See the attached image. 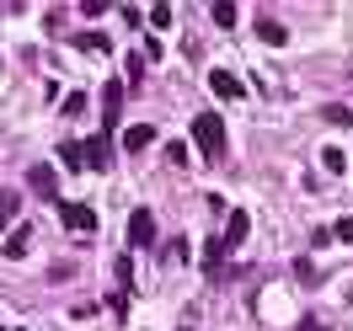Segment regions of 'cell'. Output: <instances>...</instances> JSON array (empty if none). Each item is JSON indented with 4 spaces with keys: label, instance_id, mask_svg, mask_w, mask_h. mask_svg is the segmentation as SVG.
I'll use <instances>...</instances> for the list:
<instances>
[{
    "label": "cell",
    "instance_id": "9a60e30c",
    "mask_svg": "<svg viewBox=\"0 0 353 331\" xmlns=\"http://www.w3.org/2000/svg\"><path fill=\"white\" fill-rule=\"evenodd\" d=\"M145 22H150L155 32H166V27L176 22V11H172V6H150V17H145Z\"/></svg>",
    "mask_w": 353,
    "mask_h": 331
},
{
    "label": "cell",
    "instance_id": "7402d4cb",
    "mask_svg": "<svg viewBox=\"0 0 353 331\" xmlns=\"http://www.w3.org/2000/svg\"><path fill=\"white\" fill-rule=\"evenodd\" d=\"M65 112H70V118H81V112H86V96H81V91H70V96H65Z\"/></svg>",
    "mask_w": 353,
    "mask_h": 331
},
{
    "label": "cell",
    "instance_id": "6da1fadb",
    "mask_svg": "<svg viewBox=\"0 0 353 331\" xmlns=\"http://www.w3.org/2000/svg\"><path fill=\"white\" fill-rule=\"evenodd\" d=\"M193 145L203 150V160H225V118L220 112H199L193 118Z\"/></svg>",
    "mask_w": 353,
    "mask_h": 331
},
{
    "label": "cell",
    "instance_id": "52a82bcc",
    "mask_svg": "<svg viewBox=\"0 0 353 331\" xmlns=\"http://www.w3.org/2000/svg\"><path fill=\"white\" fill-rule=\"evenodd\" d=\"M225 257H230V246H225V235H214V241L203 246V273H209V278H220V273H225Z\"/></svg>",
    "mask_w": 353,
    "mask_h": 331
},
{
    "label": "cell",
    "instance_id": "8fae6325",
    "mask_svg": "<svg viewBox=\"0 0 353 331\" xmlns=\"http://www.w3.org/2000/svg\"><path fill=\"white\" fill-rule=\"evenodd\" d=\"M17 209H22V198H17L11 187H0V235H11V220H17Z\"/></svg>",
    "mask_w": 353,
    "mask_h": 331
},
{
    "label": "cell",
    "instance_id": "30bf717a",
    "mask_svg": "<svg viewBox=\"0 0 353 331\" xmlns=\"http://www.w3.org/2000/svg\"><path fill=\"white\" fill-rule=\"evenodd\" d=\"M246 230H252V220H246L241 209H236V214H230V220H225V246H230V251H236V246L246 241Z\"/></svg>",
    "mask_w": 353,
    "mask_h": 331
},
{
    "label": "cell",
    "instance_id": "277c9868",
    "mask_svg": "<svg viewBox=\"0 0 353 331\" xmlns=\"http://www.w3.org/2000/svg\"><path fill=\"white\" fill-rule=\"evenodd\" d=\"M118 107H123V86L112 81V86H102V129H118Z\"/></svg>",
    "mask_w": 353,
    "mask_h": 331
},
{
    "label": "cell",
    "instance_id": "3957f363",
    "mask_svg": "<svg viewBox=\"0 0 353 331\" xmlns=\"http://www.w3.org/2000/svg\"><path fill=\"white\" fill-rule=\"evenodd\" d=\"M27 187H32L38 198H59V177H54V166H32V171H27Z\"/></svg>",
    "mask_w": 353,
    "mask_h": 331
},
{
    "label": "cell",
    "instance_id": "44dd1931",
    "mask_svg": "<svg viewBox=\"0 0 353 331\" xmlns=\"http://www.w3.org/2000/svg\"><path fill=\"white\" fill-rule=\"evenodd\" d=\"M129 288H134V262L123 257V262H118V294H129Z\"/></svg>",
    "mask_w": 353,
    "mask_h": 331
},
{
    "label": "cell",
    "instance_id": "7c38bea8",
    "mask_svg": "<svg viewBox=\"0 0 353 331\" xmlns=\"http://www.w3.org/2000/svg\"><path fill=\"white\" fill-rule=\"evenodd\" d=\"M27 246H32V230H27V224H17V230L6 235V257H27Z\"/></svg>",
    "mask_w": 353,
    "mask_h": 331
},
{
    "label": "cell",
    "instance_id": "5b68a950",
    "mask_svg": "<svg viewBox=\"0 0 353 331\" xmlns=\"http://www.w3.org/2000/svg\"><path fill=\"white\" fill-rule=\"evenodd\" d=\"M209 91H214V96H225V102H236V96H246V91H241V81H236L230 70H209Z\"/></svg>",
    "mask_w": 353,
    "mask_h": 331
},
{
    "label": "cell",
    "instance_id": "603a6c76",
    "mask_svg": "<svg viewBox=\"0 0 353 331\" xmlns=\"http://www.w3.org/2000/svg\"><path fill=\"white\" fill-rule=\"evenodd\" d=\"M332 241H348L353 246V220H337V224H332Z\"/></svg>",
    "mask_w": 353,
    "mask_h": 331
},
{
    "label": "cell",
    "instance_id": "e0dca14e",
    "mask_svg": "<svg viewBox=\"0 0 353 331\" xmlns=\"http://www.w3.org/2000/svg\"><path fill=\"white\" fill-rule=\"evenodd\" d=\"M75 48H86V54H108V38H102V32H81Z\"/></svg>",
    "mask_w": 353,
    "mask_h": 331
},
{
    "label": "cell",
    "instance_id": "9c48e42d",
    "mask_svg": "<svg viewBox=\"0 0 353 331\" xmlns=\"http://www.w3.org/2000/svg\"><path fill=\"white\" fill-rule=\"evenodd\" d=\"M86 166H97V171H108V166H112V139H108V134H97V139L86 145Z\"/></svg>",
    "mask_w": 353,
    "mask_h": 331
},
{
    "label": "cell",
    "instance_id": "d6986e66",
    "mask_svg": "<svg viewBox=\"0 0 353 331\" xmlns=\"http://www.w3.org/2000/svg\"><path fill=\"white\" fill-rule=\"evenodd\" d=\"M214 22H220V27H236V22H241V11H236L230 0H220V6H214Z\"/></svg>",
    "mask_w": 353,
    "mask_h": 331
},
{
    "label": "cell",
    "instance_id": "ac0fdd59",
    "mask_svg": "<svg viewBox=\"0 0 353 331\" xmlns=\"http://www.w3.org/2000/svg\"><path fill=\"white\" fill-rule=\"evenodd\" d=\"M257 32H263V43H284V38H289V32H284V22H268V17L257 22Z\"/></svg>",
    "mask_w": 353,
    "mask_h": 331
},
{
    "label": "cell",
    "instance_id": "ffe728a7",
    "mask_svg": "<svg viewBox=\"0 0 353 331\" xmlns=\"http://www.w3.org/2000/svg\"><path fill=\"white\" fill-rule=\"evenodd\" d=\"M161 257L166 262H188V241H161Z\"/></svg>",
    "mask_w": 353,
    "mask_h": 331
},
{
    "label": "cell",
    "instance_id": "2e32d148",
    "mask_svg": "<svg viewBox=\"0 0 353 331\" xmlns=\"http://www.w3.org/2000/svg\"><path fill=\"white\" fill-rule=\"evenodd\" d=\"M321 166H327V171H348V155L337 150V145H327V150H321Z\"/></svg>",
    "mask_w": 353,
    "mask_h": 331
},
{
    "label": "cell",
    "instance_id": "5bb4252c",
    "mask_svg": "<svg viewBox=\"0 0 353 331\" xmlns=\"http://www.w3.org/2000/svg\"><path fill=\"white\" fill-rule=\"evenodd\" d=\"M59 160H65L70 171H81V166H86V150H81L75 139H65V145H59Z\"/></svg>",
    "mask_w": 353,
    "mask_h": 331
},
{
    "label": "cell",
    "instance_id": "cb8c5ba5",
    "mask_svg": "<svg viewBox=\"0 0 353 331\" xmlns=\"http://www.w3.org/2000/svg\"><path fill=\"white\" fill-rule=\"evenodd\" d=\"M166 160H172V166H188V145H166Z\"/></svg>",
    "mask_w": 353,
    "mask_h": 331
},
{
    "label": "cell",
    "instance_id": "ba28073f",
    "mask_svg": "<svg viewBox=\"0 0 353 331\" xmlns=\"http://www.w3.org/2000/svg\"><path fill=\"white\" fill-rule=\"evenodd\" d=\"M150 145H155V129H150V123H129V129H123V150H129V155L150 150Z\"/></svg>",
    "mask_w": 353,
    "mask_h": 331
},
{
    "label": "cell",
    "instance_id": "7a4b0ae2",
    "mask_svg": "<svg viewBox=\"0 0 353 331\" xmlns=\"http://www.w3.org/2000/svg\"><path fill=\"white\" fill-rule=\"evenodd\" d=\"M129 246H139V251H145V246H161V230H155L150 209H134L129 214Z\"/></svg>",
    "mask_w": 353,
    "mask_h": 331
},
{
    "label": "cell",
    "instance_id": "4fadbf2b",
    "mask_svg": "<svg viewBox=\"0 0 353 331\" xmlns=\"http://www.w3.org/2000/svg\"><path fill=\"white\" fill-rule=\"evenodd\" d=\"M321 118H327L332 129H348V123H353V107H343V102H327V107H321Z\"/></svg>",
    "mask_w": 353,
    "mask_h": 331
},
{
    "label": "cell",
    "instance_id": "8992f818",
    "mask_svg": "<svg viewBox=\"0 0 353 331\" xmlns=\"http://www.w3.org/2000/svg\"><path fill=\"white\" fill-rule=\"evenodd\" d=\"M59 214H65V224L75 230V235H86V230H97V214H91L86 203H65Z\"/></svg>",
    "mask_w": 353,
    "mask_h": 331
}]
</instances>
